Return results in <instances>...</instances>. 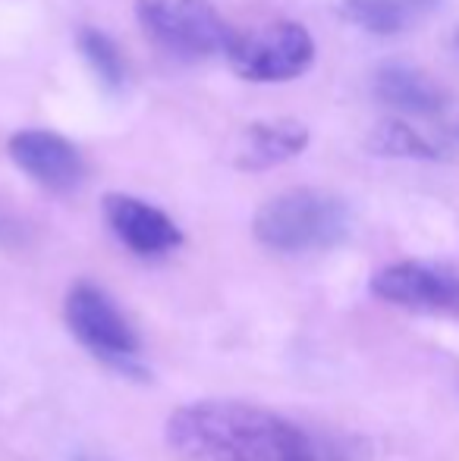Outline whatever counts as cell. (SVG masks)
I'll list each match as a JSON object with an SVG mask.
<instances>
[{
    "mask_svg": "<svg viewBox=\"0 0 459 461\" xmlns=\"http://www.w3.org/2000/svg\"><path fill=\"white\" fill-rule=\"evenodd\" d=\"M167 443L186 461H318L293 420L236 399H202L167 418Z\"/></svg>",
    "mask_w": 459,
    "mask_h": 461,
    "instance_id": "cell-1",
    "label": "cell"
},
{
    "mask_svg": "<svg viewBox=\"0 0 459 461\" xmlns=\"http://www.w3.org/2000/svg\"><path fill=\"white\" fill-rule=\"evenodd\" d=\"M353 213L346 201L325 188H289L258 207L252 232L277 255H315L346 242Z\"/></svg>",
    "mask_w": 459,
    "mask_h": 461,
    "instance_id": "cell-2",
    "label": "cell"
},
{
    "mask_svg": "<svg viewBox=\"0 0 459 461\" xmlns=\"http://www.w3.org/2000/svg\"><path fill=\"white\" fill-rule=\"evenodd\" d=\"M135 19L154 48L186 63L227 57L236 38V29L208 0H135Z\"/></svg>",
    "mask_w": 459,
    "mask_h": 461,
    "instance_id": "cell-3",
    "label": "cell"
},
{
    "mask_svg": "<svg viewBox=\"0 0 459 461\" xmlns=\"http://www.w3.org/2000/svg\"><path fill=\"white\" fill-rule=\"evenodd\" d=\"M63 317H67L69 333L79 339V346L86 352H92L101 365H107L116 374H126V376H145V367H142L139 358L142 352L139 333L126 321L120 304L101 285L88 283V279L76 283L67 292Z\"/></svg>",
    "mask_w": 459,
    "mask_h": 461,
    "instance_id": "cell-4",
    "label": "cell"
},
{
    "mask_svg": "<svg viewBox=\"0 0 459 461\" xmlns=\"http://www.w3.org/2000/svg\"><path fill=\"white\" fill-rule=\"evenodd\" d=\"M227 60L233 73L245 82H293L312 69L315 38L299 23H271L252 32H236Z\"/></svg>",
    "mask_w": 459,
    "mask_h": 461,
    "instance_id": "cell-5",
    "label": "cell"
},
{
    "mask_svg": "<svg viewBox=\"0 0 459 461\" xmlns=\"http://www.w3.org/2000/svg\"><path fill=\"white\" fill-rule=\"evenodd\" d=\"M372 292L387 304L425 314H459V274L425 261H397L372 276Z\"/></svg>",
    "mask_w": 459,
    "mask_h": 461,
    "instance_id": "cell-6",
    "label": "cell"
},
{
    "mask_svg": "<svg viewBox=\"0 0 459 461\" xmlns=\"http://www.w3.org/2000/svg\"><path fill=\"white\" fill-rule=\"evenodd\" d=\"M6 151L32 183L54 194H69L86 183V158L79 148L50 129H19L6 141Z\"/></svg>",
    "mask_w": 459,
    "mask_h": 461,
    "instance_id": "cell-7",
    "label": "cell"
},
{
    "mask_svg": "<svg viewBox=\"0 0 459 461\" xmlns=\"http://www.w3.org/2000/svg\"><path fill=\"white\" fill-rule=\"evenodd\" d=\"M111 232L139 258H164L183 245V230L161 207L135 198V194L111 192L101 201Z\"/></svg>",
    "mask_w": 459,
    "mask_h": 461,
    "instance_id": "cell-8",
    "label": "cell"
},
{
    "mask_svg": "<svg viewBox=\"0 0 459 461\" xmlns=\"http://www.w3.org/2000/svg\"><path fill=\"white\" fill-rule=\"evenodd\" d=\"M312 135L302 122L296 120H258L243 129V139L236 148V167L239 170H271L287 160L299 158L308 148Z\"/></svg>",
    "mask_w": 459,
    "mask_h": 461,
    "instance_id": "cell-9",
    "label": "cell"
},
{
    "mask_svg": "<svg viewBox=\"0 0 459 461\" xmlns=\"http://www.w3.org/2000/svg\"><path fill=\"white\" fill-rule=\"evenodd\" d=\"M374 97L399 113L435 116L447 107V92L409 63H384L374 73Z\"/></svg>",
    "mask_w": 459,
    "mask_h": 461,
    "instance_id": "cell-10",
    "label": "cell"
},
{
    "mask_svg": "<svg viewBox=\"0 0 459 461\" xmlns=\"http://www.w3.org/2000/svg\"><path fill=\"white\" fill-rule=\"evenodd\" d=\"M441 6V0H340V10L349 23L372 35H399L422 23Z\"/></svg>",
    "mask_w": 459,
    "mask_h": 461,
    "instance_id": "cell-11",
    "label": "cell"
},
{
    "mask_svg": "<svg viewBox=\"0 0 459 461\" xmlns=\"http://www.w3.org/2000/svg\"><path fill=\"white\" fill-rule=\"evenodd\" d=\"M76 41H79V54L86 57L88 69L95 73L98 86L107 88V92H123V86H126V60H123L114 38L105 35L101 29L86 25Z\"/></svg>",
    "mask_w": 459,
    "mask_h": 461,
    "instance_id": "cell-12",
    "label": "cell"
},
{
    "mask_svg": "<svg viewBox=\"0 0 459 461\" xmlns=\"http://www.w3.org/2000/svg\"><path fill=\"white\" fill-rule=\"evenodd\" d=\"M368 151L378 158H403V160H437L441 148L431 145L425 135L399 120H387L368 135Z\"/></svg>",
    "mask_w": 459,
    "mask_h": 461,
    "instance_id": "cell-13",
    "label": "cell"
},
{
    "mask_svg": "<svg viewBox=\"0 0 459 461\" xmlns=\"http://www.w3.org/2000/svg\"><path fill=\"white\" fill-rule=\"evenodd\" d=\"M456 44H459V38H456Z\"/></svg>",
    "mask_w": 459,
    "mask_h": 461,
    "instance_id": "cell-14",
    "label": "cell"
}]
</instances>
